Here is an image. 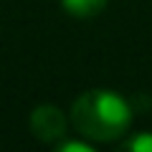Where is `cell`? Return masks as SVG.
<instances>
[{"label": "cell", "mask_w": 152, "mask_h": 152, "mask_svg": "<svg viewBox=\"0 0 152 152\" xmlns=\"http://www.w3.org/2000/svg\"><path fill=\"white\" fill-rule=\"evenodd\" d=\"M71 122L79 134L89 137L94 142H114L129 129L132 107L117 91L91 89L74 102Z\"/></svg>", "instance_id": "obj_1"}, {"label": "cell", "mask_w": 152, "mask_h": 152, "mask_svg": "<svg viewBox=\"0 0 152 152\" xmlns=\"http://www.w3.org/2000/svg\"><path fill=\"white\" fill-rule=\"evenodd\" d=\"M31 132L41 142H56L66 134V117L53 104H41L31 112Z\"/></svg>", "instance_id": "obj_2"}, {"label": "cell", "mask_w": 152, "mask_h": 152, "mask_svg": "<svg viewBox=\"0 0 152 152\" xmlns=\"http://www.w3.org/2000/svg\"><path fill=\"white\" fill-rule=\"evenodd\" d=\"M107 3H109V0H61L64 10L71 13V15H76V18H91V15H96V13L104 10Z\"/></svg>", "instance_id": "obj_3"}, {"label": "cell", "mask_w": 152, "mask_h": 152, "mask_svg": "<svg viewBox=\"0 0 152 152\" xmlns=\"http://www.w3.org/2000/svg\"><path fill=\"white\" fill-rule=\"evenodd\" d=\"M122 150L129 152H152V132H140V134L129 137V140L122 145Z\"/></svg>", "instance_id": "obj_4"}, {"label": "cell", "mask_w": 152, "mask_h": 152, "mask_svg": "<svg viewBox=\"0 0 152 152\" xmlns=\"http://www.w3.org/2000/svg\"><path fill=\"white\" fill-rule=\"evenodd\" d=\"M58 152H94V150L86 142H64V145L58 147Z\"/></svg>", "instance_id": "obj_5"}]
</instances>
